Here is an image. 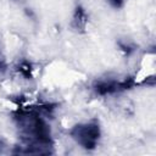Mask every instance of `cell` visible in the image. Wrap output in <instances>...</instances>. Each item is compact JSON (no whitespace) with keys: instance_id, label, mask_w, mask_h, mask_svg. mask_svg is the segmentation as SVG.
Segmentation results:
<instances>
[{"instance_id":"8992f818","label":"cell","mask_w":156,"mask_h":156,"mask_svg":"<svg viewBox=\"0 0 156 156\" xmlns=\"http://www.w3.org/2000/svg\"><path fill=\"white\" fill-rule=\"evenodd\" d=\"M110 2L113 7H121L123 4V0H110Z\"/></svg>"},{"instance_id":"6da1fadb","label":"cell","mask_w":156,"mask_h":156,"mask_svg":"<svg viewBox=\"0 0 156 156\" xmlns=\"http://www.w3.org/2000/svg\"><path fill=\"white\" fill-rule=\"evenodd\" d=\"M15 119L20 129L23 141L22 149L15 150L13 154H51L52 139L49 124L40 116L39 108H18L15 113Z\"/></svg>"},{"instance_id":"277c9868","label":"cell","mask_w":156,"mask_h":156,"mask_svg":"<svg viewBox=\"0 0 156 156\" xmlns=\"http://www.w3.org/2000/svg\"><path fill=\"white\" fill-rule=\"evenodd\" d=\"M85 23H87V15H85L84 10H83L80 6H78V7L76 9V12H74L73 26H74L77 29H84Z\"/></svg>"},{"instance_id":"7a4b0ae2","label":"cell","mask_w":156,"mask_h":156,"mask_svg":"<svg viewBox=\"0 0 156 156\" xmlns=\"http://www.w3.org/2000/svg\"><path fill=\"white\" fill-rule=\"evenodd\" d=\"M71 136L84 149L93 150L98 145L100 138V127L96 121H91L83 124L74 126L71 132Z\"/></svg>"},{"instance_id":"52a82bcc","label":"cell","mask_w":156,"mask_h":156,"mask_svg":"<svg viewBox=\"0 0 156 156\" xmlns=\"http://www.w3.org/2000/svg\"><path fill=\"white\" fill-rule=\"evenodd\" d=\"M4 69V63H2V61L0 60V71H2Z\"/></svg>"},{"instance_id":"5b68a950","label":"cell","mask_w":156,"mask_h":156,"mask_svg":"<svg viewBox=\"0 0 156 156\" xmlns=\"http://www.w3.org/2000/svg\"><path fill=\"white\" fill-rule=\"evenodd\" d=\"M30 65L28 63V62H23L21 66H20V72L24 76V77H27V78H30L32 77V73H30Z\"/></svg>"},{"instance_id":"3957f363","label":"cell","mask_w":156,"mask_h":156,"mask_svg":"<svg viewBox=\"0 0 156 156\" xmlns=\"http://www.w3.org/2000/svg\"><path fill=\"white\" fill-rule=\"evenodd\" d=\"M135 84L133 79H126V80H100L94 84V90L99 95H107L118 93L126 89L132 88Z\"/></svg>"}]
</instances>
